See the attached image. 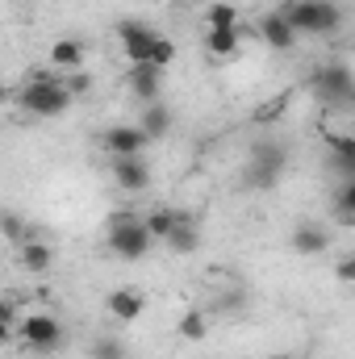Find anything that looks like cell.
I'll return each mask as SVG.
<instances>
[{
  "label": "cell",
  "mask_w": 355,
  "mask_h": 359,
  "mask_svg": "<svg viewBox=\"0 0 355 359\" xmlns=\"http://www.w3.org/2000/svg\"><path fill=\"white\" fill-rule=\"evenodd\" d=\"M72 104H76V96L63 88V76H59V72H51V67L29 72V76H25V84L17 88V109H25L29 117H42V121L63 117Z\"/></svg>",
  "instance_id": "cell-1"
},
{
  "label": "cell",
  "mask_w": 355,
  "mask_h": 359,
  "mask_svg": "<svg viewBox=\"0 0 355 359\" xmlns=\"http://www.w3.org/2000/svg\"><path fill=\"white\" fill-rule=\"evenodd\" d=\"M117 42H121V55L130 63H147V67H159V72L176 59V42L168 34H159L155 25H142L134 17L117 21Z\"/></svg>",
  "instance_id": "cell-2"
},
{
  "label": "cell",
  "mask_w": 355,
  "mask_h": 359,
  "mask_svg": "<svg viewBox=\"0 0 355 359\" xmlns=\"http://www.w3.org/2000/svg\"><path fill=\"white\" fill-rule=\"evenodd\" d=\"M109 251L117 255V259H126V264H138V259H147V251L155 247L151 243V234H147V226H142V213L138 209H117V213H109Z\"/></svg>",
  "instance_id": "cell-3"
},
{
  "label": "cell",
  "mask_w": 355,
  "mask_h": 359,
  "mask_svg": "<svg viewBox=\"0 0 355 359\" xmlns=\"http://www.w3.org/2000/svg\"><path fill=\"white\" fill-rule=\"evenodd\" d=\"M280 13H284V21L293 25L297 38H301V34L326 38V34H335V29L343 25V8H339L335 0H293V4H284Z\"/></svg>",
  "instance_id": "cell-4"
},
{
  "label": "cell",
  "mask_w": 355,
  "mask_h": 359,
  "mask_svg": "<svg viewBox=\"0 0 355 359\" xmlns=\"http://www.w3.org/2000/svg\"><path fill=\"white\" fill-rule=\"evenodd\" d=\"M13 339H21V343H25L29 351H38V355H51V351H59V347H63L67 330H63V322H59L55 313H46V309H34V313L17 318V326H13Z\"/></svg>",
  "instance_id": "cell-5"
},
{
  "label": "cell",
  "mask_w": 355,
  "mask_h": 359,
  "mask_svg": "<svg viewBox=\"0 0 355 359\" xmlns=\"http://www.w3.org/2000/svg\"><path fill=\"white\" fill-rule=\"evenodd\" d=\"M284 163H288V151L280 142H255L251 159H247V184L251 188H276Z\"/></svg>",
  "instance_id": "cell-6"
},
{
  "label": "cell",
  "mask_w": 355,
  "mask_h": 359,
  "mask_svg": "<svg viewBox=\"0 0 355 359\" xmlns=\"http://www.w3.org/2000/svg\"><path fill=\"white\" fill-rule=\"evenodd\" d=\"M314 92L322 96V104H335V109H347L355 100V80L347 72V63H326L314 72Z\"/></svg>",
  "instance_id": "cell-7"
},
{
  "label": "cell",
  "mask_w": 355,
  "mask_h": 359,
  "mask_svg": "<svg viewBox=\"0 0 355 359\" xmlns=\"http://www.w3.org/2000/svg\"><path fill=\"white\" fill-rule=\"evenodd\" d=\"M147 147H151V138H147L138 126H130V121H117V126H109V130L100 134V151H105L109 159H121V155H147Z\"/></svg>",
  "instance_id": "cell-8"
},
{
  "label": "cell",
  "mask_w": 355,
  "mask_h": 359,
  "mask_svg": "<svg viewBox=\"0 0 355 359\" xmlns=\"http://www.w3.org/2000/svg\"><path fill=\"white\" fill-rule=\"evenodd\" d=\"M113 184L121 192H130V196L147 192L151 188V159L147 155H121V159H113Z\"/></svg>",
  "instance_id": "cell-9"
},
{
  "label": "cell",
  "mask_w": 355,
  "mask_h": 359,
  "mask_svg": "<svg viewBox=\"0 0 355 359\" xmlns=\"http://www.w3.org/2000/svg\"><path fill=\"white\" fill-rule=\"evenodd\" d=\"M255 34L264 38V46H267V50H276V55H288V50L297 46V34H293V25L284 21V13H280V8H276V13H264V17H260Z\"/></svg>",
  "instance_id": "cell-10"
},
{
  "label": "cell",
  "mask_w": 355,
  "mask_h": 359,
  "mask_svg": "<svg viewBox=\"0 0 355 359\" xmlns=\"http://www.w3.org/2000/svg\"><path fill=\"white\" fill-rule=\"evenodd\" d=\"M126 88L134 92L142 104H155L163 96V72L159 67H147V63H130L126 67Z\"/></svg>",
  "instance_id": "cell-11"
},
{
  "label": "cell",
  "mask_w": 355,
  "mask_h": 359,
  "mask_svg": "<svg viewBox=\"0 0 355 359\" xmlns=\"http://www.w3.org/2000/svg\"><path fill=\"white\" fill-rule=\"evenodd\" d=\"M17 268L25 271V276H46V271L55 268V247L42 243V238L17 243Z\"/></svg>",
  "instance_id": "cell-12"
},
{
  "label": "cell",
  "mask_w": 355,
  "mask_h": 359,
  "mask_svg": "<svg viewBox=\"0 0 355 359\" xmlns=\"http://www.w3.org/2000/svg\"><path fill=\"white\" fill-rule=\"evenodd\" d=\"M84 59H88V46H84L80 38H59V42L51 46V55H46L51 72H59V76H67V72H84Z\"/></svg>",
  "instance_id": "cell-13"
},
{
  "label": "cell",
  "mask_w": 355,
  "mask_h": 359,
  "mask_svg": "<svg viewBox=\"0 0 355 359\" xmlns=\"http://www.w3.org/2000/svg\"><path fill=\"white\" fill-rule=\"evenodd\" d=\"M288 247H293L297 255H326V251H330V230L318 226V222H305V226L293 230Z\"/></svg>",
  "instance_id": "cell-14"
},
{
  "label": "cell",
  "mask_w": 355,
  "mask_h": 359,
  "mask_svg": "<svg viewBox=\"0 0 355 359\" xmlns=\"http://www.w3.org/2000/svg\"><path fill=\"white\" fill-rule=\"evenodd\" d=\"M105 309H109V318H117V322H134V318H142L147 297H142L138 288H113L109 301H105Z\"/></svg>",
  "instance_id": "cell-15"
},
{
  "label": "cell",
  "mask_w": 355,
  "mask_h": 359,
  "mask_svg": "<svg viewBox=\"0 0 355 359\" xmlns=\"http://www.w3.org/2000/svg\"><path fill=\"white\" fill-rule=\"evenodd\" d=\"M243 38H247L243 25H234V29H205V50L213 59H234L243 50Z\"/></svg>",
  "instance_id": "cell-16"
},
{
  "label": "cell",
  "mask_w": 355,
  "mask_h": 359,
  "mask_svg": "<svg viewBox=\"0 0 355 359\" xmlns=\"http://www.w3.org/2000/svg\"><path fill=\"white\" fill-rule=\"evenodd\" d=\"M138 130L151 138V147H155V142H163V138L172 134V109H168L163 100L147 104V109H142V117H138Z\"/></svg>",
  "instance_id": "cell-17"
},
{
  "label": "cell",
  "mask_w": 355,
  "mask_h": 359,
  "mask_svg": "<svg viewBox=\"0 0 355 359\" xmlns=\"http://www.w3.org/2000/svg\"><path fill=\"white\" fill-rule=\"evenodd\" d=\"M196 243H201V234H196V222L188 217V209L180 213V222L172 226V234L163 238V247L172 251V255H192L196 251Z\"/></svg>",
  "instance_id": "cell-18"
},
{
  "label": "cell",
  "mask_w": 355,
  "mask_h": 359,
  "mask_svg": "<svg viewBox=\"0 0 355 359\" xmlns=\"http://www.w3.org/2000/svg\"><path fill=\"white\" fill-rule=\"evenodd\" d=\"M330 217H335V226H343V230L355 226V176H343L339 192H335V205H330Z\"/></svg>",
  "instance_id": "cell-19"
},
{
  "label": "cell",
  "mask_w": 355,
  "mask_h": 359,
  "mask_svg": "<svg viewBox=\"0 0 355 359\" xmlns=\"http://www.w3.org/2000/svg\"><path fill=\"white\" fill-rule=\"evenodd\" d=\"M180 213H184V209H172V205H159V209H147V213H142V226H147L151 243H163V238L172 234V226L180 222Z\"/></svg>",
  "instance_id": "cell-20"
},
{
  "label": "cell",
  "mask_w": 355,
  "mask_h": 359,
  "mask_svg": "<svg viewBox=\"0 0 355 359\" xmlns=\"http://www.w3.org/2000/svg\"><path fill=\"white\" fill-rule=\"evenodd\" d=\"M326 142H330V151H335L339 172H343V176H355V138L351 134H326Z\"/></svg>",
  "instance_id": "cell-21"
},
{
  "label": "cell",
  "mask_w": 355,
  "mask_h": 359,
  "mask_svg": "<svg viewBox=\"0 0 355 359\" xmlns=\"http://www.w3.org/2000/svg\"><path fill=\"white\" fill-rule=\"evenodd\" d=\"M243 17H239V8L230 4V0H213L209 4V13H205V29H234Z\"/></svg>",
  "instance_id": "cell-22"
},
{
  "label": "cell",
  "mask_w": 355,
  "mask_h": 359,
  "mask_svg": "<svg viewBox=\"0 0 355 359\" xmlns=\"http://www.w3.org/2000/svg\"><path fill=\"white\" fill-rule=\"evenodd\" d=\"M0 234H4V243H25V238H34V230H29V222L21 217V213H13V209H0Z\"/></svg>",
  "instance_id": "cell-23"
},
{
  "label": "cell",
  "mask_w": 355,
  "mask_h": 359,
  "mask_svg": "<svg viewBox=\"0 0 355 359\" xmlns=\"http://www.w3.org/2000/svg\"><path fill=\"white\" fill-rule=\"evenodd\" d=\"M176 330H180V339H188V343H201V339L209 334V322H205V313H201V309H188V313H180Z\"/></svg>",
  "instance_id": "cell-24"
},
{
  "label": "cell",
  "mask_w": 355,
  "mask_h": 359,
  "mask_svg": "<svg viewBox=\"0 0 355 359\" xmlns=\"http://www.w3.org/2000/svg\"><path fill=\"white\" fill-rule=\"evenodd\" d=\"M92 359H126L121 339H96L92 343Z\"/></svg>",
  "instance_id": "cell-25"
},
{
  "label": "cell",
  "mask_w": 355,
  "mask_h": 359,
  "mask_svg": "<svg viewBox=\"0 0 355 359\" xmlns=\"http://www.w3.org/2000/svg\"><path fill=\"white\" fill-rule=\"evenodd\" d=\"M63 88L72 92V96H88L92 92V76L88 72H67V76H63Z\"/></svg>",
  "instance_id": "cell-26"
},
{
  "label": "cell",
  "mask_w": 355,
  "mask_h": 359,
  "mask_svg": "<svg viewBox=\"0 0 355 359\" xmlns=\"http://www.w3.org/2000/svg\"><path fill=\"white\" fill-rule=\"evenodd\" d=\"M280 109H288V96H276L272 104H264V109H255V121H260V126H272V121L280 117Z\"/></svg>",
  "instance_id": "cell-27"
},
{
  "label": "cell",
  "mask_w": 355,
  "mask_h": 359,
  "mask_svg": "<svg viewBox=\"0 0 355 359\" xmlns=\"http://www.w3.org/2000/svg\"><path fill=\"white\" fill-rule=\"evenodd\" d=\"M17 318H21V305H17L13 297H0V322H8V326H17Z\"/></svg>",
  "instance_id": "cell-28"
},
{
  "label": "cell",
  "mask_w": 355,
  "mask_h": 359,
  "mask_svg": "<svg viewBox=\"0 0 355 359\" xmlns=\"http://www.w3.org/2000/svg\"><path fill=\"white\" fill-rule=\"evenodd\" d=\"M351 276H355V259L347 255V259H339V280H343V284H351Z\"/></svg>",
  "instance_id": "cell-29"
},
{
  "label": "cell",
  "mask_w": 355,
  "mask_h": 359,
  "mask_svg": "<svg viewBox=\"0 0 355 359\" xmlns=\"http://www.w3.org/2000/svg\"><path fill=\"white\" fill-rule=\"evenodd\" d=\"M4 343H13V326H8V322H0V347H4Z\"/></svg>",
  "instance_id": "cell-30"
},
{
  "label": "cell",
  "mask_w": 355,
  "mask_h": 359,
  "mask_svg": "<svg viewBox=\"0 0 355 359\" xmlns=\"http://www.w3.org/2000/svg\"><path fill=\"white\" fill-rule=\"evenodd\" d=\"M188 4H196V0H188Z\"/></svg>",
  "instance_id": "cell-31"
},
{
  "label": "cell",
  "mask_w": 355,
  "mask_h": 359,
  "mask_svg": "<svg viewBox=\"0 0 355 359\" xmlns=\"http://www.w3.org/2000/svg\"><path fill=\"white\" fill-rule=\"evenodd\" d=\"M0 100H4V92H0Z\"/></svg>",
  "instance_id": "cell-32"
},
{
  "label": "cell",
  "mask_w": 355,
  "mask_h": 359,
  "mask_svg": "<svg viewBox=\"0 0 355 359\" xmlns=\"http://www.w3.org/2000/svg\"><path fill=\"white\" fill-rule=\"evenodd\" d=\"M280 359H288V355H280Z\"/></svg>",
  "instance_id": "cell-33"
}]
</instances>
